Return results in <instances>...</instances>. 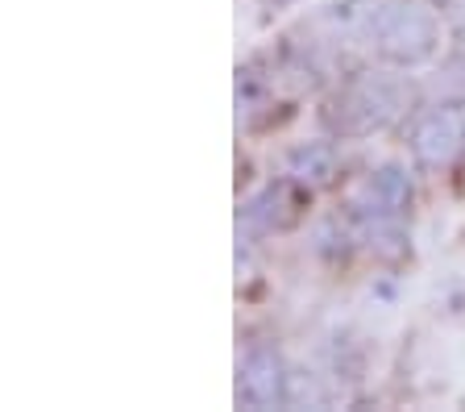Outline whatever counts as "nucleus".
Returning <instances> with one entry per match:
<instances>
[{"label": "nucleus", "instance_id": "obj_4", "mask_svg": "<svg viewBox=\"0 0 465 412\" xmlns=\"http://www.w3.org/2000/svg\"><path fill=\"white\" fill-rule=\"evenodd\" d=\"M465 142V117L453 108H432L424 121L411 134V155L424 163V167H445L453 163V155Z\"/></svg>", "mask_w": 465, "mask_h": 412}, {"label": "nucleus", "instance_id": "obj_6", "mask_svg": "<svg viewBox=\"0 0 465 412\" xmlns=\"http://www.w3.org/2000/svg\"><path fill=\"white\" fill-rule=\"evenodd\" d=\"M407 200H411L407 176L399 167H382L378 176H370L366 184L358 187L353 208L370 221V216H399V208H407Z\"/></svg>", "mask_w": 465, "mask_h": 412}, {"label": "nucleus", "instance_id": "obj_8", "mask_svg": "<svg viewBox=\"0 0 465 412\" xmlns=\"http://www.w3.org/2000/svg\"><path fill=\"white\" fill-rule=\"evenodd\" d=\"M271 5H287V0H271Z\"/></svg>", "mask_w": 465, "mask_h": 412}, {"label": "nucleus", "instance_id": "obj_2", "mask_svg": "<svg viewBox=\"0 0 465 412\" xmlns=\"http://www.w3.org/2000/svg\"><path fill=\"white\" fill-rule=\"evenodd\" d=\"M407 105V88L395 79H374L361 75L358 84H349L337 100V113H332V126L341 134H374V129L391 126V121L403 113Z\"/></svg>", "mask_w": 465, "mask_h": 412}, {"label": "nucleus", "instance_id": "obj_1", "mask_svg": "<svg viewBox=\"0 0 465 412\" xmlns=\"http://www.w3.org/2000/svg\"><path fill=\"white\" fill-rule=\"evenodd\" d=\"M370 38L382 59L399 63V67H416L436 50V17L416 0H399V5L370 13Z\"/></svg>", "mask_w": 465, "mask_h": 412}, {"label": "nucleus", "instance_id": "obj_5", "mask_svg": "<svg viewBox=\"0 0 465 412\" xmlns=\"http://www.w3.org/2000/svg\"><path fill=\"white\" fill-rule=\"evenodd\" d=\"M303 184L295 179H282V184H271L262 196H253L242 213V226L250 234H271V229H287L295 216H300V205H303Z\"/></svg>", "mask_w": 465, "mask_h": 412}, {"label": "nucleus", "instance_id": "obj_3", "mask_svg": "<svg viewBox=\"0 0 465 412\" xmlns=\"http://www.w3.org/2000/svg\"><path fill=\"white\" fill-rule=\"evenodd\" d=\"M287 400V375L274 350H250L237 371V404L245 408H274Z\"/></svg>", "mask_w": 465, "mask_h": 412}, {"label": "nucleus", "instance_id": "obj_7", "mask_svg": "<svg viewBox=\"0 0 465 412\" xmlns=\"http://www.w3.org/2000/svg\"><path fill=\"white\" fill-rule=\"evenodd\" d=\"M287 176L303 187H320L332 179V150L320 146V142H308V146L291 150L287 158Z\"/></svg>", "mask_w": 465, "mask_h": 412}]
</instances>
